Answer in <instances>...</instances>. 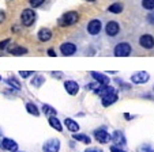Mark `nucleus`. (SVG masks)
Returning <instances> with one entry per match:
<instances>
[{"instance_id": "e433bc0d", "label": "nucleus", "mask_w": 154, "mask_h": 152, "mask_svg": "<svg viewBox=\"0 0 154 152\" xmlns=\"http://www.w3.org/2000/svg\"><path fill=\"white\" fill-rule=\"evenodd\" d=\"M2 135H3V132H2V129H0V136H2Z\"/></svg>"}, {"instance_id": "5701e85b", "label": "nucleus", "mask_w": 154, "mask_h": 152, "mask_svg": "<svg viewBox=\"0 0 154 152\" xmlns=\"http://www.w3.org/2000/svg\"><path fill=\"white\" fill-rule=\"evenodd\" d=\"M6 83L8 84V86H11V87H14L15 90H19L20 88V83L18 80H15L14 78H10V79H6Z\"/></svg>"}, {"instance_id": "dca6fc26", "label": "nucleus", "mask_w": 154, "mask_h": 152, "mask_svg": "<svg viewBox=\"0 0 154 152\" xmlns=\"http://www.w3.org/2000/svg\"><path fill=\"white\" fill-rule=\"evenodd\" d=\"M91 78H93L96 82H98V83L104 84V86H109V79H108L104 73H100V72H91Z\"/></svg>"}, {"instance_id": "2eb2a0df", "label": "nucleus", "mask_w": 154, "mask_h": 152, "mask_svg": "<svg viewBox=\"0 0 154 152\" xmlns=\"http://www.w3.org/2000/svg\"><path fill=\"white\" fill-rule=\"evenodd\" d=\"M51 38H52V31L49 29H47V27H44V29H41L38 31V40L41 42H48Z\"/></svg>"}, {"instance_id": "a211bd4d", "label": "nucleus", "mask_w": 154, "mask_h": 152, "mask_svg": "<svg viewBox=\"0 0 154 152\" xmlns=\"http://www.w3.org/2000/svg\"><path fill=\"white\" fill-rule=\"evenodd\" d=\"M49 125L52 126L53 129H56V130H59V132H61V129H63V126H61V122L56 118V115H51L49 117Z\"/></svg>"}, {"instance_id": "c85d7f7f", "label": "nucleus", "mask_w": 154, "mask_h": 152, "mask_svg": "<svg viewBox=\"0 0 154 152\" xmlns=\"http://www.w3.org/2000/svg\"><path fill=\"white\" fill-rule=\"evenodd\" d=\"M111 152H125V149H123L120 145H111Z\"/></svg>"}, {"instance_id": "20e7f679", "label": "nucleus", "mask_w": 154, "mask_h": 152, "mask_svg": "<svg viewBox=\"0 0 154 152\" xmlns=\"http://www.w3.org/2000/svg\"><path fill=\"white\" fill-rule=\"evenodd\" d=\"M59 149H60V141L57 139H49L42 147L44 152H59Z\"/></svg>"}, {"instance_id": "6e6552de", "label": "nucleus", "mask_w": 154, "mask_h": 152, "mask_svg": "<svg viewBox=\"0 0 154 152\" xmlns=\"http://www.w3.org/2000/svg\"><path fill=\"white\" fill-rule=\"evenodd\" d=\"M87 31L91 35H97L101 31V22L98 19H93L87 23Z\"/></svg>"}, {"instance_id": "a878e982", "label": "nucleus", "mask_w": 154, "mask_h": 152, "mask_svg": "<svg viewBox=\"0 0 154 152\" xmlns=\"http://www.w3.org/2000/svg\"><path fill=\"white\" fill-rule=\"evenodd\" d=\"M45 82V79L42 78V76H37L35 79H33L32 80V86H34V87H40L41 84Z\"/></svg>"}, {"instance_id": "cd10ccee", "label": "nucleus", "mask_w": 154, "mask_h": 152, "mask_svg": "<svg viewBox=\"0 0 154 152\" xmlns=\"http://www.w3.org/2000/svg\"><path fill=\"white\" fill-rule=\"evenodd\" d=\"M44 1H45V0H29V3L32 7H40Z\"/></svg>"}, {"instance_id": "423d86ee", "label": "nucleus", "mask_w": 154, "mask_h": 152, "mask_svg": "<svg viewBox=\"0 0 154 152\" xmlns=\"http://www.w3.org/2000/svg\"><path fill=\"white\" fill-rule=\"evenodd\" d=\"M147 80H149V73L147 72H143V71L135 72V73L131 76V82L135 84H143Z\"/></svg>"}, {"instance_id": "7c9ffc66", "label": "nucleus", "mask_w": 154, "mask_h": 152, "mask_svg": "<svg viewBox=\"0 0 154 152\" xmlns=\"http://www.w3.org/2000/svg\"><path fill=\"white\" fill-rule=\"evenodd\" d=\"M147 22L150 23V25H154V12H150V14L147 15Z\"/></svg>"}, {"instance_id": "9b49d317", "label": "nucleus", "mask_w": 154, "mask_h": 152, "mask_svg": "<svg viewBox=\"0 0 154 152\" xmlns=\"http://www.w3.org/2000/svg\"><path fill=\"white\" fill-rule=\"evenodd\" d=\"M139 43L142 48L151 49V48H154V38L151 37L150 34H143L142 37L139 38Z\"/></svg>"}, {"instance_id": "9d476101", "label": "nucleus", "mask_w": 154, "mask_h": 152, "mask_svg": "<svg viewBox=\"0 0 154 152\" xmlns=\"http://www.w3.org/2000/svg\"><path fill=\"white\" fill-rule=\"evenodd\" d=\"M94 137H96V140L98 141V143H108V141L111 140V135L106 132L105 129H97L94 130Z\"/></svg>"}, {"instance_id": "58836bf2", "label": "nucleus", "mask_w": 154, "mask_h": 152, "mask_svg": "<svg viewBox=\"0 0 154 152\" xmlns=\"http://www.w3.org/2000/svg\"><path fill=\"white\" fill-rule=\"evenodd\" d=\"M0 80H2V76H0Z\"/></svg>"}, {"instance_id": "4c0bfd02", "label": "nucleus", "mask_w": 154, "mask_h": 152, "mask_svg": "<svg viewBox=\"0 0 154 152\" xmlns=\"http://www.w3.org/2000/svg\"><path fill=\"white\" fill-rule=\"evenodd\" d=\"M87 1H94V0H87Z\"/></svg>"}, {"instance_id": "7ed1b4c3", "label": "nucleus", "mask_w": 154, "mask_h": 152, "mask_svg": "<svg viewBox=\"0 0 154 152\" xmlns=\"http://www.w3.org/2000/svg\"><path fill=\"white\" fill-rule=\"evenodd\" d=\"M20 20L23 23V26H32L35 20V12L30 8L23 10V12L20 15Z\"/></svg>"}, {"instance_id": "f03ea898", "label": "nucleus", "mask_w": 154, "mask_h": 152, "mask_svg": "<svg viewBox=\"0 0 154 152\" xmlns=\"http://www.w3.org/2000/svg\"><path fill=\"white\" fill-rule=\"evenodd\" d=\"M131 53V45L127 42H120L115 46V56L116 57H127Z\"/></svg>"}, {"instance_id": "2f4dec72", "label": "nucleus", "mask_w": 154, "mask_h": 152, "mask_svg": "<svg viewBox=\"0 0 154 152\" xmlns=\"http://www.w3.org/2000/svg\"><path fill=\"white\" fill-rule=\"evenodd\" d=\"M33 72H30V71H20L19 72V75L22 76V78H27V76H30Z\"/></svg>"}, {"instance_id": "39448f33", "label": "nucleus", "mask_w": 154, "mask_h": 152, "mask_svg": "<svg viewBox=\"0 0 154 152\" xmlns=\"http://www.w3.org/2000/svg\"><path fill=\"white\" fill-rule=\"evenodd\" d=\"M117 92H116V90H113V91H111V92H108V94H105V95H102L101 97V99H102V106H111L112 103H115L117 100Z\"/></svg>"}, {"instance_id": "412c9836", "label": "nucleus", "mask_w": 154, "mask_h": 152, "mask_svg": "<svg viewBox=\"0 0 154 152\" xmlns=\"http://www.w3.org/2000/svg\"><path fill=\"white\" fill-rule=\"evenodd\" d=\"M108 11L112 12V14H120L123 11V4L122 3H113L112 6H109Z\"/></svg>"}, {"instance_id": "c9c22d12", "label": "nucleus", "mask_w": 154, "mask_h": 152, "mask_svg": "<svg viewBox=\"0 0 154 152\" xmlns=\"http://www.w3.org/2000/svg\"><path fill=\"white\" fill-rule=\"evenodd\" d=\"M52 75H53V76H56V78H60V76H61L60 72H52Z\"/></svg>"}, {"instance_id": "f257e3e1", "label": "nucleus", "mask_w": 154, "mask_h": 152, "mask_svg": "<svg viewBox=\"0 0 154 152\" xmlns=\"http://www.w3.org/2000/svg\"><path fill=\"white\" fill-rule=\"evenodd\" d=\"M79 19V15L78 12L75 11H70L67 14H64L63 16L59 19V25L60 26H71V25H75Z\"/></svg>"}, {"instance_id": "ddd939ff", "label": "nucleus", "mask_w": 154, "mask_h": 152, "mask_svg": "<svg viewBox=\"0 0 154 152\" xmlns=\"http://www.w3.org/2000/svg\"><path fill=\"white\" fill-rule=\"evenodd\" d=\"M64 88H66V91L68 92L70 95H76L79 91V86L76 82L74 80H67L66 83H64Z\"/></svg>"}, {"instance_id": "f704fd0d", "label": "nucleus", "mask_w": 154, "mask_h": 152, "mask_svg": "<svg viewBox=\"0 0 154 152\" xmlns=\"http://www.w3.org/2000/svg\"><path fill=\"white\" fill-rule=\"evenodd\" d=\"M4 18H6V15H4V12H3V11H0V22H3V20H4Z\"/></svg>"}, {"instance_id": "c756f323", "label": "nucleus", "mask_w": 154, "mask_h": 152, "mask_svg": "<svg viewBox=\"0 0 154 152\" xmlns=\"http://www.w3.org/2000/svg\"><path fill=\"white\" fill-rule=\"evenodd\" d=\"M10 42H11V40H10V38H7V40L2 41V42H0V49H2V50H3V49H6L7 45H8Z\"/></svg>"}, {"instance_id": "b1692460", "label": "nucleus", "mask_w": 154, "mask_h": 152, "mask_svg": "<svg viewBox=\"0 0 154 152\" xmlns=\"http://www.w3.org/2000/svg\"><path fill=\"white\" fill-rule=\"evenodd\" d=\"M42 112L45 113V114H49V115H56V113H57L52 106H49V105H44V106H42Z\"/></svg>"}, {"instance_id": "393cba45", "label": "nucleus", "mask_w": 154, "mask_h": 152, "mask_svg": "<svg viewBox=\"0 0 154 152\" xmlns=\"http://www.w3.org/2000/svg\"><path fill=\"white\" fill-rule=\"evenodd\" d=\"M142 6L146 10H154V0H142Z\"/></svg>"}, {"instance_id": "bb28decb", "label": "nucleus", "mask_w": 154, "mask_h": 152, "mask_svg": "<svg viewBox=\"0 0 154 152\" xmlns=\"http://www.w3.org/2000/svg\"><path fill=\"white\" fill-rule=\"evenodd\" d=\"M138 152H153V149H151L150 145H146V144H143V145H140L139 148H138Z\"/></svg>"}, {"instance_id": "aec40b11", "label": "nucleus", "mask_w": 154, "mask_h": 152, "mask_svg": "<svg viewBox=\"0 0 154 152\" xmlns=\"http://www.w3.org/2000/svg\"><path fill=\"white\" fill-rule=\"evenodd\" d=\"M72 137H74V140L82 141V143H85V144H90V141H91L89 136H86V135H81V133H74Z\"/></svg>"}, {"instance_id": "f3484780", "label": "nucleus", "mask_w": 154, "mask_h": 152, "mask_svg": "<svg viewBox=\"0 0 154 152\" xmlns=\"http://www.w3.org/2000/svg\"><path fill=\"white\" fill-rule=\"evenodd\" d=\"M64 124H66V126H67V129L68 130H71V132H78L79 130V125H78V122H75L74 120H71V118H66L64 120Z\"/></svg>"}, {"instance_id": "473e14b6", "label": "nucleus", "mask_w": 154, "mask_h": 152, "mask_svg": "<svg viewBox=\"0 0 154 152\" xmlns=\"http://www.w3.org/2000/svg\"><path fill=\"white\" fill-rule=\"evenodd\" d=\"M85 152H102L101 149H97V148H90V149H86Z\"/></svg>"}, {"instance_id": "6ab92c4d", "label": "nucleus", "mask_w": 154, "mask_h": 152, "mask_svg": "<svg viewBox=\"0 0 154 152\" xmlns=\"http://www.w3.org/2000/svg\"><path fill=\"white\" fill-rule=\"evenodd\" d=\"M8 52L11 53V55L19 56V55H25V53H27V49L23 48V46H11V48L8 49Z\"/></svg>"}, {"instance_id": "4be33fe9", "label": "nucleus", "mask_w": 154, "mask_h": 152, "mask_svg": "<svg viewBox=\"0 0 154 152\" xmlns=\"http://www.w3.org/2000/svg\"><path fill=\"white\" fill-rule=\"evenodd\" d=\"M26 110H27V112H29L32 115H35V117H38V115H40L38 107L35 106L34 103H27V105H26Z\"/></svg>"}, {"instance_id": "0eeeda50", "label": "nucleus", "mask_w": 154, "mask_h": 152, "mask_svg": "<svg viewBox=\"0 0 154 152\" xmlns=\"http://www.w3.org/2000/svg\"><path fill=\"white\" fill-rule=\"evenodd\" d=\"M105 31H106V34L109 35V37H115V35H117V34H119V31H120L119 23L115 22V20L108 22L106 23V27H105Z\"/></svg>"}, {"instance_id": "72a5a7b5", "label": "nucleus", "mask_w": 154, "mask_h": 152, "mask_svg": "<svg viewBox=\"0 0 154 152\" xmlns=\"http://www.w3.org/2000/svg\"><path fill=\"white\" fill-rule=\"evenodd\" d=\"M48 55L52 56V57H56V53H55V50H53V49H49V50H48Z\"/></svg>"}, {"instance_id": "1a4fd4ad", "label": "nucleus", "mask_w": 154, "mask_h": 152, "mask_svg": "<svg viewBox=\"0 0 154 152\" xmlns=\"http://www.w3.org/2000/svg\"><path fill=\"white\" fill-rule=\"evenodd\" d=\"M60 52L63 56H72L76 52V46L72 42H64L60 46Z\"/></svg>"}, {"instance_id": "f8f14e48", "label": "nucleus", "mask_w": 154, "mask_h": 152, "mask_svg": "<svg viewBox=\"0 0 154 152\" xmlns=\"http://www.w3.org/2000/svg\"><path fill=\"white\" fill-rule=\"evenodd\" d=\"M0 147L3 149H7V151L15 152L18 148V144L14 140H11V139H3V140L0 141Z\"/></svg>"}, {"instance_id": "4468645a", "label": "nucleus", "mask_w": 154, "mask_h": 152, "mask_svg": "<svg viewBox=\"0 0 154 152\" xmlns=\"http://www.w3.org/2000/svg\"><path fill=\"white\" fill-rule=\"evenodd\" d=\"M112 141L115 143V145H125V136L123 132H120V130H116V132L113 133V135L111 136Z\"/></svg>"}]
</instances>
